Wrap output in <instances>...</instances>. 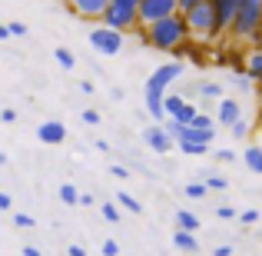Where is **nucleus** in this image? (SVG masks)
Here are the masks:
<instances>
[{
  "instance_id": "obj_37",
  "label": "nucleus",
  "mask_w": 262,
  "mask_h": 256,
  "mask_svg": "<svg viewBox=\"0 0 262 256\" xmlns=\"http://www.w3.org/2000/svg\"><path fill=\"white\" fill-rule=\"evenodd\" d=\"M17 120V110H0V123H13Z\"/></svg>"
},
{
  "instance_id": "obj_40",
  "label": "nucleus",
  "mask_w": 262,
  "mask_h": 256,
  "mask_svg": "<svg viewBox=\"0 0 262 256\" xmlns=\"http://www.w3.org/2000/svg\"><path fill=\"white\" fill-rule=\"evenodd\" d=\"M212 256H232V246H216Z\"/></svg>"
},
{
  "instance_id": "obj_42",
  "label": "nucleus",
  "mask_w": 262,
  "mask_h": 256,
  "mask_svg": "<svg viewBox=\"0 0 262 256\" xmlns=\"http://www.w3.org/2000/svg\"><path fill=\"white\" fill-rule=\"evenodd\" d=\"M80 203H83V206H93V193H80Z\"/></svg>"
},
{
  "instance_id": "obj_10",
  "label": "nucleus",
  "mask_w": 262,
  "mask_h": 256,
  "mask_svg": "<svg viewBox=\"0 0 262 256\" xmlns=\"http://www.w3.org/2000/svg\"><path fill=\"white\" fill-rule=\"evenodd\" d=\"M37 140L47 143V147H57V143L67 140V127H63L60 120H43V123L37 127Z\"/></svg>"
},
{
  "instance_id": "obj_5",
  "label": "nucleus",
  "mask_w": 262,
  "mask_h": 256,
  "mask_svg": "<svg viewBox=\"0 0 262 256\" xmlns=\"http://www.w3.org/2000/svg\"><path fill=\"white\" fill-rule=\"evenodd\" d=\"M173 13H179V0H140V7H136V27L146 30V27L160 24V20L173 17Z\"/></svg>"
},
{
  "instance_id": "obj_16",
  "label": "nucleus",
  "mask_w": 262,
  "mask_h": 256,
  "mask_svg": "<svg viewBox=\"0 0 262 256\" xmlns=\"http://www.w3.org/2000/svg\"><path fill=\"white\" fill-rule=\"evenodd\" d=\"M199 100L203 103H219L223 100V87H219L216 80H203V84H199Z\"/></svg>"
},
{
  "instance_id": "obj_9",
  "label": "nucleus",
  "mask_w": 262,
  "mask_h": 256,
  "mask_svg": "<svg viewBox=\"0 0 262 256\" xmlns=\"http://www.w3.org/2000/svg\"><path fill=\"white\" fill-rule=\"evenodd\" d=\"M143 140H146V147L153 150V153H166V150L176 147V140L163 130V123H156V127H149L146 133H143Z\"/></svg>"
},
{
  "instance_id": "obj_45",
  "label": "nucleus",
  "mask_w": 262,
  "mask_h": 256,
  "mask_svg": "<svg viewBox=\"0 0 262 256\" xmlns=\"http://www.w3.org/2000/svg\"><path fill=\"white\" fill-rule=\"evenodd\" d=\"M7 37H10V27H7V24H0V40H7Z\"/></svg>"
},
{
  "instance_id": "obj_32",
  "label": "nucleus",
  "mask_w": 262,
  "mask_h": 256,
  "mask_svg": "<svg viewBox=\"0 0 262 256\" xmlns=\"http://www.w3.org/2000/svg\"><path fill=\"white\" fill-rule=\"evenodd\" d=\"M100 253L103 256H120V243H116V240H106V243L100 246Z\"/></svg>"
},
{
  "instance_id": "obj_24",
  "label": "nucleus",
  "mask_w": 262,
  "mask_h": 256,
  "mask_svg": "<svg viewBox=\"0 0 262 256\" xmlns=\"http://www.w3.org/2000/svg\"><path fill=\"white\" fill-rule=\"evenodd\" d=\"M186 196H189V200H203L206 196V193H209V186H206V183H186Z\"/></svg>"
},
{
  "instance_id": "obj_43",
  "label": "nucleus",
  "mask_w": 262,
  "mask_h": 256,
  "mask_svg": "<svg viewBox=\"0 0 262 256\" xmlns=\"http://www.w3.org/2000/svg\"><path fill=\"white\" fill-rule=\"evenodd\" d=\"M80 90H83V93H93V90H96V87H93V84H90V80H80Z\"/></svg>"
},
{
  "instance_id": "obj_14",
  "label": "nucleus",
  "mask_w": 262,
  "mask_h": 256,
  "mask_svg": "<svg viewBox=\"0 0 262 256\" xmlns=\"http://www.w3.org/2000/svg\"><path fill=\"white\" fill-rule=\"evenodd\" d=\"M243 163L249 167V173H256V176H262V147H246L243 150Z\"/></svg>"
},
{
  "instance_id": "obj_11",
  "label": "nucleus",
  "mask_w": 262,
  "mask_h": 256,
  "mask_svg": "<svg viewBox=\"0 0 262 256\" xmlns=\"http://www.w3.org/2000/svg\"><path fill=\"white\" fill-rule=\"evenodd\" d=\"M216 120L223 123V127H232L236 120H243V107H239L236 100H229V96H223V100L216 103Z\"/></svg>"
},
{
  "instance_id": "obj_36",
  "label": "nucleus",
  "mask_w": 262,
  "mask_h": 256,
  "mask_svg": "<svg viewBox=\"0 0 262 256\" xmlns=\"http://www.w3.org/2000/svg\"><path fill=\"white\" fill-rule=\"evenodd\" d=\"M216 216H219V220H232V216H236V210H232V206H219Z\"/></svg>"
},
{
  "instance_id": "obj_27",
  "label": "nucleus",
  "mask_w": 262,
  "mask_h": 256,
  "mask_svg": "<svg viewBox=\"0 0 262 256\" xmlns=\"http://www.w3.org/2000/svg\"><path fill=\"white\" fill-rule=\"evenodd\" d=\"M189 127H199V130H212V116L206 113V110H199V113H196V120H192Z\"/></svg>"
},
{
  "instance_id": "obj_4",
  "label": "nucleus",
  "mask_w": 262,
  "mask_h": 256,
  "mask_svg": "<svg viewBox=\"0 0 262 256\" xmlns=\"http://www.w3.org/2000/svg\"><path fill=\"white\" fill-rule=\"evenodd\" d=\"M183 17H186V24H189V37L199 40V44H209V40H216L219 33H223L219 24H216V10H212L209 0L199 4V7H192V10H186Z\"/></svg>"
},
{
  "instance_id": "obj_46",
  "label": "nucleus",
  "mask_w": 262,
  "mask_h": 256,
  "mask_svg": "<svg viewBox=\"0 0 262 256\" xmlns=\"http://www.w3.org/2000/svg\"><path fill=\"white\" fill-rule=\"evenodd\" d=\"M4 163H7V153H0V167H4Z\"/></svg>"
},
{
  "instance_id": "obj_29",
  "label": "nucleus",
  "mask_w": 262,
  "mask_h": 256,
  "mask_svg": "<svg viewBox=\"0 0 262 256\" xmlns=\"http://www.w3.org/2000/svg\"><path fill=\"white\" fill-rule=\"evenodd\" d=\"M239 223H243V226L259 223V210H243V213H239Z\"/></svg>"
},
{
  "instance_id": "obj_19",
  "label": "nucleus",
  "mask_w": 262,
  "mask_h": 256,
  "mask_svg": "<svg viewBox=\"0 0 262 256\" xmlns=\"http://www.w3.org/2000/svg\"><path fill=\"white\" fill-rule=\"evenodd\" d=\"M116 206H120V210H126V213H143V203L140 200H133L129 196V193H116Z\"/></svg>"
},
{
  "instance_id": "obj_38",
  "label": "nucleus",
  "mask_w": 262,
  "mask_h": 256,
  "mask_svg": "<svg viewBox=\"0 0 262 256\" xmlns=\"http://www.w3.org/2000/svg\"><path fill=\"white\" fill-rule=\"evenodd\" d=\"M110 173H113L116 180H126V176H129V170H126V167H110Z\"/></svg>"
},
{
  "instance_id": "obj_44",
  "label": "nucleus",
  "mask_w": 262,
  "mask_h": 256,
  "mask_svg": "<svg viewBox=\"0 0 262 256\" xmlns=\"http://www.w3.org/2000/svg\"><path fill=\"white\" fill-rule=\"evenodd\" d=\"M24 256H43V253H40L37 246H24Z\"/></svg>"
},
{
  "instance_id": "obj_22",
  "label": "nucleus",
  "mask_w": 262,
  "mask_h": 256,
  "mask_svg": "<svg viewBox=\"0 0 262 256\" xmlns=\"http://www.w3.org/2000/svg\"><path fill=\"white\" fill-rule=\"evenodd\" d=\"M100 213H103V220H110V223H120V206H116L113 200L100 203Z\"/></svg>"
},
{
  "instance_id": "obj_1",
  "label": "nucleus",
  "mask_w": 262,
  "mask_h": 256,
  "mask_svg": "<svg viewBox=\"0 0 262 256\" xmlns=\"http://www.w3.org/2000/svg\"><path fill=\"white\" fill-rule=\"evenodd\" d=\"M183 60H169V64L156 67L153 73H149L146 87H143V100H146V113L153 116L156 123H166V113H163V96H166L169 84H176L179 77H183Z\"/></svg>"
},
{
  "instance_id": "obj_21",
  "label": "nucleus",
  "mask_w": 262,
  "mask_h": 256,
  "mask_svg": "<svg viewBox=\"0 0 262 256\" xmlns=\"http://www.w3.org/2000/svg\"><path fill=\"white\" fill-rule=\"evenodd\" d=\"M57 193H60V200H63L67 206H77V203H80V190H77L73 183H63V186H60Z\"/></svg>"
},
{
  "instance_id": "obj_20",
  "label": "nucleus",
  "mask_w": 262,
  "mask_h": 256,
  "mask_svg": "<svg viewBox=\"0 0 262 256\" xmlns=\"http://www.w3.org/2000/svg\"><path fill=\"white\" fill-rule=\"evenodd\" d=\"M53 60L60 64V70H73V67H77V57H73L67 47H57V50H53Z\"/></svg>"
},
{
  "instance_id": "obj_17",
  "label": "nucleus",
  "mask_w": 262,
  "mask_h": 256,
  "mask_svg": "<svg viewBox=\"0 0 262 256\" xmlns=\"http://www.w3.org/2000/svg\"><path fill=\"white\" fill-rule=\"evenodd\" d=\"M176 230H186V233H196L199 230V216L189 210H176Z\"/></svg>"
},
{
  "instance_id": "obj_34",
  "label": "nucleus",
  "mask_w": 262,
  "mask_h": 256,
  "mask_svg": "<svg viewBox=\"0 0 262 256\" xmlns=\"http://www.w3.org/2000/svg\"><path fill=\"white\" fill-rule=\"evenodd\" d=\"M199 4H206V0H179V13L192 10V7H199Z\"/></svg>"
},
{
  "instance_id": "obj_13",
  "label": "nucleus",
  "mask_w": 262,
  "mask_h": 256,
  "mask_svg": "<svg viewBox=\"0 0 262 256\" xmlns=\"http://www.w3.org/2000/svg\"><path fill=\"white\" fill-rule=\"evenodd\" d=\"M246 77L256 80V84H262V47H256V50L246 57Z\"/></svg>"
},
{
  "instance_id": "obj_28",
  "label": "nucleus",
  "mask_w": 262,
  "mask_h": 256,
  "mask_svg": "<svg viewBox=\"0 0 262 256\" xmlns=\"http://www.w3.org/2000/svg\"><path fill=\"white\" fill-rule=\"evenodd\" d=\"M206 186H209V190H226V186H229V180L219 176V173H212V176L206 180Z\"/></svg>"
},
{
  "instance_id": "obj_33",
  "label": "nucleus",
  "mask_w": 262,
  "mask_h": 256,
  "mask_svg": "<svg viewBox=\"0 0 262 256\" xmlns=\"http://www.w3.org/2000/svg\"><path fill=\"white\" fill-rule=\"evenodd\" d=\"M7 27H10V37H27V24H20V20H13Z\"/></svg>"
},
{
  "instance_id": "obj_23",
  "label": "nucleus",
  "mask_w": 262,
  "mask_h": 256,
  "mask_svg": "<svg viewBox=\"0 0 262 256\" xmlns=\"http://www.w3.org/2000/svg\"><path fill=\"white\" fill-rule=\"evenodd\" d=\"M176 147L183 150L186 156H203V153H209V147H199V143H186V140H176Z\"/></svg>"
},
{
  "instance_id": "obj_2",
  "label": "nucleus",
  "mask_w": 262,
  "mask_h": 256,
  "mask_svg": "<svg viewBox=\"0 0 262 256\" xmlns=\"http://www.w3.org/2000/svg\"><path fill=\"white\" fill-rule=\"evenodd\" d=\"M140 37L160 53H173L176 47H183L186 40H192L189 37V24H186L183 13H173V17H166V20H160V24L140 30Z\"/></svg>"
},
{
  "instance_id": "obj_7",
  "label": "nucleus",
  "mask_w": 262,
  "mask_h": 256,
  "mask_svg": "<svg viewBox=\"0 0 262 256\" xmlns=\"http://www.w3.org/2000/svg\"><path fill=\"white\" fill-rule=\"evenodd\" d=\"M63 4L80 20H103V13L110 10V0H63Z\"/></svg>"
},
{
  "instance_id": "obj_41",
  "label": "nucleus",
  "mask_w": 262,
  "mask_h": 256,
  "mask_svg": "<svg viewBox=\"0 0 262 256\" xmlns=\"http://www.w3.org/2000/svg\"><path fill=\"white\" fill-rule=\"evenodd\" d=\"M67 253H70V256H86V250H83V246H77V243H73V246H70Z\"/></svg>"
},
{
  "instance_id": "obj_25",
  "label": "nucleus",
  "mask_w": 262,
  "mask_h": 256,
  "mask_svg": "<svg viewBox=\"0 0 262 256\" xmlns=\"http://www.w3.org/2000/svg\"><path fill=\"white\" fill-rule=\"evenodd\" d=\"M13 226L17 230H33V216L30 213H13Z\"/></svg>"
},
{
  "instance_id": "obj_3",
  "label": "nucleus",
  "mask_w": 262,
  "mask_h": 256,
  "mask_svg": "<svg viewBox=\"0 0 262 256\" xmlns=\"http://www.w3.org/2000/svg\"><path fill=\"white\" fill-rule=\"evenodd\" d=\"M229 33L236 40H256V44H262V0H243Z\"/></svg>"
},
{
  "instance_id": "obj_6",
  "label": "nucleus",
  "mask_w": 262,
  "mask_h": 256,
  "mask_svg": "<svg viewBox=\"0 0 262 256\" xmlns=\"http://www.w3.org/2000/svg\"><path fill=\"white\" fill-rule=\"evenodd\" d=\"M90 37V47H93L100 57H116V53L123 50V33L120 30H110V27H93V30L86 33Z\"/></svg>"
},
{
  "instance_id": "obj_18",
  "label": "nucleus",
  "mask_w": 262,
  "mask_h": 256,
  "mask_svg": "<svg viewBox=\"0 0 262 256\" xmlns=\"http://www.w3.org/2000/svg\"><path fill=\"white\" fill-rule=\"evenodd\" d=\"M173 243H176L183 253H196V250H199V243H196V233H186V230H176Z\"/></svg>"
},
{
  "instance_id": "obj_26",
  "label": "nucleus",
  "mask_w": 262,
  "mask_h": 256,
  "mask_svg": "<svg viewBox=\"0 0 262 256\" xmlns=\"http://www.w3.org/2000/svg\"><path fill=\"white\" fill-rule=\"evenodd\" d=\"M229 130H232V136H236V140H243V136H249V120L243 116V120H236Z\"/></svg>"
},
{
  "instance_id": "obj_15",
  "label": "nucleus",
  "mask_w": 262,
  "mask_h": 256,
  "mask_svg": "<svg viewBox=\"0 0 262 256\" xmlns=\"http://www.w3.org/2000/svg\"><path fill=\"white\" fill-rule=\"evenodd\" d=\"M186 103H189V100H186L183 93H166V96H163V113H166V120L179 116V110H183Z\"/></svg>"
},
{
  "instance_id": "obj_30",
  "label": "nucleus",
  "mask_w": 262,
  "mask_h": 256,
  "mask_svg": "<svg viewBox=\"0 0 262 256\" xmlns=\"http://www.w3.org/2000/svg\"><path fill=\"white\" fill-rule=\"evenodd\" d=\"M163 130H166L173 140H179V136H183V123H176V120H166V123H163Z\"/></svg>"
},
{
  "instance_id": "obj_35",
  "label": "nucleus",
  "mask_w": 262,
  "mask_h": 256,
  "mask_svg": "<svg viewBox=\"0 0 262 256\" xmlns=\"http://www.w3.org/2000/svg\"><path fill=\"white\" fill-rule=\"evenodd\" d=\"M216 160H223V163H232V160H236V153H232V150H216Z\"/></svg>"
},
{
  "instance_id": "obj_39",
  "label": "nucleus",
  "mask_w": 262,
  "mask_h": 256,
  "mask_svg": "<svg viewBox=\"0 0 262 256\" xmlns=\"http://www.w3.org/2000/svg\"><path fill=\"white\" fill-rule=\"evenodd\" d=\"M10 206H13V200H10V193H0V210H10Z\"/></svg>"
},
{
  "instance_id": "obj_8",
  "label": "nucleus",
  "mask_w": 262,
  "mask_h": 256,
  "mask_svg": "<svg viewBox=\"0 0 262 256\" xmlns=\"http://www.w3.org/2000/svg\"><path fill=\"white\" fill-rule=\"evenodd\" d=\"M209 4H212V10H216V24H219V30L229 33V27H232V20H236L239 7H243V0H209Z\"/></svg>"
},
{
  "instance_id": "obj_31",
  "label": "nucleus",
  "mask_w": 262,
  "mask_h": 256,
  "mask_svg": "<svg viewBox=\"0 0 262 256\" xmlns=\"http://www.w3.org/2000/svg\"><path fill=\"white\" fill-rule=\"evenodd\" d=\"M80 116H83V123H90V127H96V123H100V110H93V107H86Z\"/></svg>"
},
{
  "instance_id": "obj_12",
  "label": "nucleus",
  "mask_w": 262,
  "mask_h": 256,
  "mask_svg": "<svg viewBox=\"0 0 262 256\" xmlns=\"http://www.w3.org/2000/svg\"><path fill=\"white\" fill-rule=\"evenodd\" d=\"M179 140L186 143H199V147H209L216 140V130H199V127H183V136Z\"/></svg>"
}]
</instances>
